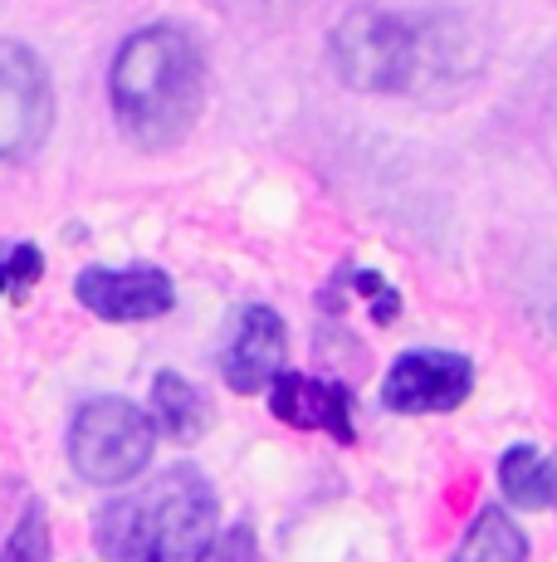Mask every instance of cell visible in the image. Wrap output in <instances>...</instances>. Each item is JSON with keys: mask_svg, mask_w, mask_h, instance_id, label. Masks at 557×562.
I'll return each instance as SVG.
<instances>
[{"mask_svg": "<svg viewBox=\"0 0 557 562\" xmlns=\"http://www.w3.org/2000/svg\"><path fill=\"white\" fill-rule=\"evenodd\" d=\"M333 74L352 93H455L479 79L489 49L465 15H396L357 5L328 35Z\"/></svg>", "mask_w": 557, "mask_h": 562, "instance_id": "cell-1", "label": "cell"}, {"mask_svg": "<svg viewBox=\"0 0 557 562\" xmlns=\"http://www.w3.org/2000/svg\"><path fill=\"white\" fill-rule=\"evenodd\" d=\"M109 103L127 143L162 153L196 127L206 103V54L186 25H147L123 40L109 69Z\"/></svg>", "mask_w": 557, "mask_h": 562, "instance_id": "cell-2", "label": "cell"}, {"mask_svg": "<svg viewBox=\"0 0 557 562\" xmlns=\"http://www.w3.org/2000/svg\"><path fill=\"white\" fill-rule=\"evenodd\" d=\"M216 490L196 464L162 470L99 514V548L109 562H186L216 538Z\"/></svg>", "mask_w": 557, "mask_h": 562, "instance_id": "cell-3", "label": "cell"}, {"mask_svg": "<svg viewBox=\"0 0 557 562\" xmlns=\"http://www.w3.org/2000/svg\"><path fill=\"white\" fill-rule=\"evenodd\" d=\"M157 446V430L147 411L123 396H99L73 416L69 426V460L89 484H127L147 470Z\"/></svg>", "mask_w": 557, "mask_h": 562, "instance_id": "cell-4", "label": "cell"}, {"mask_svg": "<svg viewBox=\"0 0 557 562\" xmlns=\"http://www.w3.org/2000/svg\"><path fill=\"white\" fill-rule=\"evenodd\" d=\"M49 123H55V89L45 64L15 40H0V161H25L39 153Z\"/></svg>", "mask_w": 557, "mask_h": 562, "instance_id": "cell-5", "label": "cell"}, {"mask_svg": "<svg viewBox=\"0 0 557 562\" xmlns=\"http://www.w3.org/2000/svg\"><path fill=\"white\" fill-rule=\"evenodd\" d=\"M475 392V367L459 352H401L382 382V402L401 416H431V411H455Z\"/></svg>", "mask_w": 557, "mask_h": 562, "instance_id": "cell-6", "label": "cell"}, {"mask_svg": "<svg viewBox=\"0 0 557 562\" xmlns=\"http://www.w3.org/2000/svg\"><path fill=\"white\" fill-rule=\"evenodd\" d=\"M73 294L89 313L109 323H143L162 318L177 304V289L157 265H133V269H83L73 279Z\"/></svg>", "mask_w": 557, "mask_h": 562, "instance_id": "cell-7", "label": "cell"}, {"mask_svg": "<svg viewBox=\"0 0 557 562\" xmlns=\"http://www.w3.org/2000/svg\"><path fill=\"white\" fill-rule=\"evenodd\" d=\"M284 348H288V333H284V318L274 308L254 304L240 313L235 323L230 342L220 352V376L230 392L250 396V392H264L278 372H284Z\"/></svg>", "mask_w": 557, "mask_h": 562, "instance_id": "cell-8", "label": "cell"}, {"mask_svg": "<svg viewBox=\"0 0 557 562\" xmlns=\"http://www.w3.org/2000/svg\"><path fill=\"white\" fill-rule=\"evenodd\" d=\"M270 411L284 426L298 430H323V436L352 446L357 430H352V392L342 382H318L304 372H278L270 382Z\"/></svg>", "mask_w": 557, "mask_h": 562, "instance_id": "cell-9", "label": "cell"}, {"mask_svg": "<svg viewBox=\"0 0 557 562\" xmlns=\"http://www.w3.org/2000/svg\"><path fill=\"white\" fill-rule=\"evenodd\" d=\"M499 484L519 509H548L557 499V456H543L538 446H513L499 460Z\"/></svg>", "mask_w": 557, "mask_h": 562, "instance_id": "cell-10", "label": "cell"}, {"mask_svg": "<svg viewBox=\"0 0 557 562\" xmlns=\"http://www.w3.org/2000/svg\"><path fill=\"white\" fill-rule=\"evenodd\" d=\"M152 406H157V426L167 430L171 440H201L211 426V406L201 402V392L177 372H157L152 382Z\"/></svg>", "mask_w": 557, "mask_h": 562, "instance_id": "cell-11", "label": "cell"}, {"mask_svg": "<svg viewBox=\"0 0 557 562\" xmlns=\"http://www.w3.org/2000/svg\"><path fill=\"white\" fill-rule=\"evenodd\" d=\"M450 562H528V538L503 509H479Z\"/></svg>", "mask_w": 557, "mask_h": 562, "instance_id": "cell-12", "label": "cell"}, {"mask_svg": "<svg viewBox=\"0 0 557 562\" xmlns=\"http://www.w3.org/2000/svg\"><path fill=\"white\" fill-rule=\"evenodd\" d=\"M0 562H49V524H45V509H39V504H30L25 518L15 524Z\"/></svg>", "mask_w": 557, "mask_h": 562, "instance_id": "cell-13", "label": "cell"}, {"mask_svg": "<svg viewBox=\"0 0 557 562\" xmlns=\"http://www.w3.org/2000/svg\"><path fill=\"white\" fill-rule=\"evenodd\" d=\"M216 5L235 20V25L264 30V25H278V20H288L298 5H304V0H216Z\"/></svg>", "mask_w": 557, "mask_h": 562, "instance_id": "cell-14", "label": "cell"}, {"mask_svg": "<svg viewBox=\"0 0 557 562\" xmlns=\"http://www.w3.org/2000/svg\"><path fill=\"white\" fill-rule=\"evenodd\" d=\"M39 274H45V259H39L35 245H10V255L0 259V294H10V289H30Z\"/></svg>", "mask_w": 557, "mask_h": 562, "instance_id": "cell-15", "label": "cell"}, {"mask_svg": "<svg viewBox=\"0 0 557 562\" xmlns=\"http://www.w3.org/2000/svg\"><path fill=\"white\" fill-rule=\"evenodd\" d=\"M196 562H260V543H254V528H230V533L211 538L196 553Z\"/></svg>", "mask_w": 557, "mask_h": 562, "instance_id": "cell-16", "label": "cell"}]
</instances>
